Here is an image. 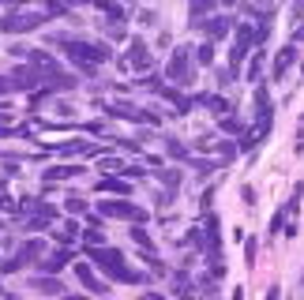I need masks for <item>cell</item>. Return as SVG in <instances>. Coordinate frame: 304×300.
<instances>
[{"label":"cell","mask_w":304,"mask_h":300,"mask_svg":"<svg viewBox=\"0 0 304 300\" xmlns=\"http://www.w3.org/2000/svg\"><path fill=\"white\" fill-rule=\"evenodd\" d=\"M207 4H211V0H192V8H195V12H203Z\"/></svg>","instance_id":"obj_4"},{"label":"cell","mask_w":304,"mask_h":300,"mask_svg":"<svg viewBox=\"0 0 304 300\" xmlns=\"http://www.w3.org/2000/svg\"><path fill=\"white\" fill-rule=\"evenodd\" d=\"M102 210H106L109 218H143L136 207H128V203H102Z\"/></svg>","instance_id":"obj_1"},{"label":"cell","mask_w":304,"mask_h":300,"mask_svg":"<svg viewBox=\"0 0 304 300\" xmlns=\"http://www.w3.org/2000/svg\"><path fill=\"white\" fill-rule=\"evenodd\" d=\"M23 26H38V15H8L4 30H23Z\"/></svg>","instance_id":"obj_2"},{"label":"cell","mask_w":304,"mask_h":300,"mask_svg":"<svg viewBox=\"0 0 304 300\" xmlns=\"http://www.w3.org/2000/svg\"><path fill=\"white\" fill-rule=\"evenodd\" d=\"M34 289H42V293H60V285L56 282H45V278H38V282H30Z\"/></svg>","instance_id":"obj_3"},{"label":"cell","mask_w":304,"mask_h":300,"mask_svg":"<svg viewBox=\"0 0 304 300\" xmlns=\"http://www.w3.org/2000/svg\"><path fill=\"white\" fill-rule=\"evenodd\" d=\"M300 38H304V26H300V30H297V42H300Z\"/></svg>","instance_id":"obj_5"}]
</instances>
